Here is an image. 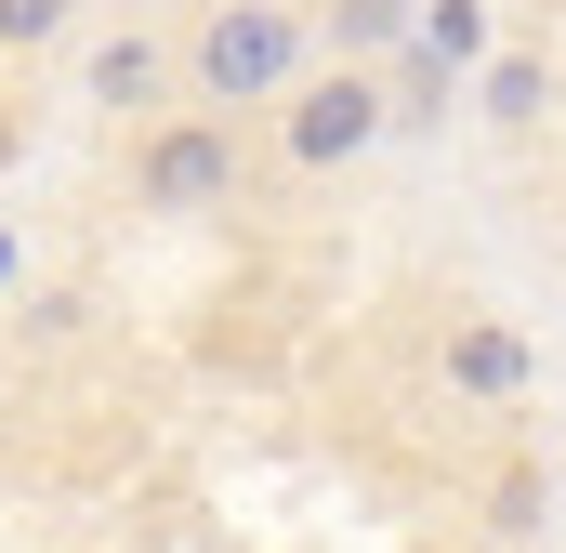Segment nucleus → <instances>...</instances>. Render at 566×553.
Returning a JSON list of instances; mask_svg holds the SVG:
<instances>
[{
  "label": "nucleus",
  "mask_w": 566,
  "mask_h": 553,
  "mask_svg": "<svg viewBox=\"0 0 566 553\" xmlns=\"http://www.w3.org/2000/svg\"><path fill=\"white\" fill-rule=\"evenodd\" d=\"M171 66H185V93H198V106H277L290 80L316 66V40H303V13H290V0H211V13L185 27V53H171Z\"/></svg>",
  "instance_id": "f257e3e1"
},
{
  "label": "nucleus",
  "mask_w": 566,
  "mask_h": 553,
  "mask_svg": "<svg viewBox=\"0 0 566 553\" xmlns=\"http://www.w3.org/2000/svg\"><path fill=\"white\" fill-rule=\"evenodd\" d=\"M133 211H158V225L238 211V119H224V106H171V119L133 145Z\"/></svg>",
  "instance_id": "f03ea898"
},
{
  "label": "nucleus",
  "mask_w": 566,
  "mask_h": 553,
  "mask_svg": "<svg viewBox=\"0 0 566 553\" xmlns=\"http://www.w3.org/2000/svg\"><path fill=\"white\" fill-rule=\"evenodd\" d=\"M382 133H396V93H382L369 66H303L277 93V158L290 171H356Z\"/></svg>",
  "instance_id": "7ed1b4c3"
},
{
  "label": "nucleus",
  "mask_w": 566,
  "mask_h": 553,
  "mask_svg": "<svg viewBox=\"0 0 566 553\" xmlns=\"http://www.w3.org/2000/svg\"><path fill=\"white\" fill-rule=\"evenodd\" d=\"M434 369H448V396H461V409H514V396L541 383V356H527V330H514V316H488V303H474V316H448V343H434Z\"/></svg>",
  "instance_id": "20e7f679"
},
{
  "label": "nucleus",
  "mask_w": 566,
  "mask_h": 553,
  "mask_svg": "<svg viewBox=\"0 0 566 553\" xmlns=\"http://www.w3.org/2000/svg\"><path fill=\"white\" fill-rule=\"evenodd\" d=\"M158 93H171V40L119 27V40L80 53V106H119V119H133V106H158Z\"/></svg>",
  "instance_id": "39448f33"
},
{
  "label": "nucleus",
  "mask_w": 566,
  "mask_h": 553,
  "mask_svg": "<svg viewBox=\"0 0 566 553\" xmlns=\"http://www.w3.org/2000/svg\"><path fill=\"white\" fill-rule=\"evenodd\" d=\"M474 119L488 133H541L554 119V53H527V40L514 53H474Z\"/></svg>",
  "instance_id": "423d86ee"
},
{
  "label": "nucleus",
  "mask_w": 566,
  "mask_h": 553,
  "mask_svg": "<svg viewBox=\"0 0 566 553\" xmlns=\"http://www.w3.org/2000/svg\"><path fill=\"white\" fill-rule=\"evenodd\" d=\"M409 40H422V66L461 80V66L488 53V0H422V13H409Z\"/></svg>",
  "instance_id": "0eeeda50"
},
{
  "label": "nucleus",
  "mask_w": 566,
  "mask_h": 553,
  "mask_svg": "<svg viewBox=\"0 0 566 553\" xmlns=\"http://www.w3.org/2000/svg\"><path fill=\"white\" fill-rule=\"evenodd\" d=\"M409 13H422V0H329V40H343V66L396 53V40H409Z\"/></svg>",
  "instance_id": "6e6552de"
},
{
  "label": "nucleus",
  "mask_w": 566,
  "mask_h": 553,
  "mask_svg": "<svg viewBox=\"0 0 566 553\" xmlns=\"http://www.w3.org/2000/svg\"><path fill=\"white\" fill-rule=\"evenodd\" d=\"M66 27H80V0H0V53H40Z\"/></svg>",
  "instance_id": "1a4fd4ad"
},
{
  "label": "nucleus",
  "mask_w": 566,
  "mask_h": 553,
  "mask_svg": "<svg viewBox=\"0 0 566 553\" xmlns=\"http://www.w3.org/2000/svg\"><path fill=\"white\" fill-rule=\"evenodd\" d=\"M13 158H27V106H0V171H13Z\"/></svg>",
  "instance_id": "9d476101"
}]
</instances>
